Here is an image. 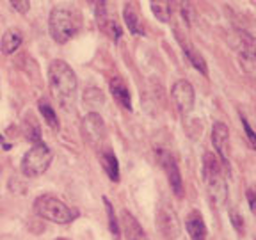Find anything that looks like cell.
Returning <instances> with one entry per match:
<instances>
[{
	"mask_svg": "<svg viewBox=\"0 0 256 240\" xmlns=\"http://www.w3.org/2000/svg\"><path fill=\"white\" fill-rule=\"evenodd\" d=\"M48 80H50L52 94L57 98V102L64 108H70V105H73V96L76 91L75 72L64 60H52L48 68Z\"/></svg>",
	"mask_w": 256,
	"mask_h": 240,
	"instance_id": "cell-1",
	"label": "cell"
},
{
	"mask_svg": "<svg viewBox=\"0 0 256 240\" xmlns=\"http://www.w3.org/2000/svg\"><path fill=\"white\" fill-rule=\"evenodd\" d=\"M203 178L210 196L216 203H222L228 196V185L224 180V166L214 153L203 155Z\"/></svg>",
	"mask_w": 256,
	"mask_h": 240,
	"instance_id": "cell-2",
	"label": "cell"
},
{
	"mask_svg": "<svg viewBox=\"0 0 256 240\" xmlns=\"http://www.w3.org/2000/svg\"><path fill=\"white\" fill-rule=\"evenodd\" d=\"M80 28V18L75 11L64 8H56L50 12L48 18V30L54 41L64 44L70 41Z\"/></svg>",
	"mask_w": 256,
	"mask_h": 240,
	"instance_id": "cell-3",
	"label": "cell"
},
{
	"mask_svg": "<svg viewBox=\"0 0 256 240\" xmlns=\"http://www.w3.org/2000/svg\"><path fill=\"white\" fill-rule=\"evenodd\" d=\"M34 210L40 217L57 224H68L76 217V212L54 196H40L34 201Z\"/></svg>",
	"mask_w": 256,
	"mask_h": 240,
	"instance_id": "cell-4",
	"label": "cell"
},
{
	"mask_svg": "<svg viewBox=\"0 0 256 240\" xmlns=\"http://www.w3.org/2000/svg\"><path fill=\"white\" fill-rule=\"evenodd\" d=\"M54 153L50 152L46 144L40 142L34 144L30 150L24 155L22 158V172H24L27 178H36L41 176L52 164Z\"/></svg>",
	"mask_w": 256,
	"mask_h": 240,
	"instance_id": "cell-5",
	"label": "cell"
},
{
	"mask_svg": "<svg viewBox=\"0 0 256 240\" xmlns=\"http://www.w3.org/2000/svg\"><path fill=\"white\" fill-rule=\"evenodd\" d=\"M156 224L160 233L168 240H176L180 236V220L176 216L174 208L169 203H162L156 210Z\"/></svg>",
	"mask_w": 256,
	"mask_h": 240,
	"instance_id": "cell-6",
	"label": "cell"
},
{
	"mask_svg": "<svg viewBox=\"0 0 256 240\" xmlns=\"http://www.w3.org/2000/svg\"><path fill=\"white\" fill-rule=\"evenodd\" d=\"M82 134L91 146H100L104 142L105 137H107V128H105V123L100 114L89 112L88 116L82 120Z\"/></svg>",
	"mask_w": 256,
	"mask_h": 240,
	"instance_id": "cell-7",
	"label": "cell"
},
{
	"mask_svg": "<svg viewBox=\"0 0 256 240\" xmlns=\"http://www.w3.org/2000/svg\"><path fill=\"white\" fill-rule=\"evenodd\" d=\"M158 162H160V166L164 168L166 174H168V180H169V185H171L172 192H174L178 198H182L184 196V180H182L180 168L176 164L174 155L169 152H160Z\"/></svg>",
	"mask_w": 256,
	"mask_h": 240,
	"instance_id": "cell-8",
	"label": "cell"
},
{
	"mask_svg": "<svg viewBox=\"0 0 256 240\" xmlns=\"http://www.w3.org/2000/svg\"><path fill=\"white\" fill-rule=\"evenodd\" d=\"M212 144L217 152V156H219L220 164H222L224 168H228V164H230V130L222 121L214 123Z\"/></svg>",
	"mask_w": 256,
	"mask_h": 240,
	"instance_id": "cell-9",
	"label": "cell"
},
{
	"mask_svg": "<svg viewBox=\"0 0 256 240\" xmlns=\"http://www.w3.org/2000/svg\"><path fill=\"white\" fill-rule=\"evenodd\" d=\"M171 96H172V100H174L176 107H178V110H180L184 116H187L188 112L192 110V107H194V88L190 86V82H187V80H178V82L172 86Z\"/></svg>",
	"mask_w": 256,
	"mask_h": 240,
	"instance_id": "cell-10",
	"label": "cell"
},
{
	"mask_svg": "<svg viewBox=\"0 0 256 240\" xmlns=\"http://www.w3.org/2000/svg\"><path fill=\"white\" fill-rule=\"evenodd\" d=\"M98 6V11H96V18H98V27L102 28V32L104 34H107L110 40L118 41L121 38V34H123V30H121V27L118 25L116 18H112L110 14H108L107 11H105V2H100Z\"/></svg>",
	"mask_w": 256,
	"mask_h": 240,
	"instance_id": "cell-11",
	"label": "cell"
},
{
	"mask_svg": "<svg viewBox=\"0 0 256 240\" xmlns=\"http://www.w3.org/2000/svg\"><path fill=\"white\" fill-rule=\"evenodd\" d=\"M233 48L246 59H256V40L244 30H236L233 36Z\"/></svg>",
	"mask_w": 256,
	"mask_h": 240,
	"instance_id": "cell-12",
	"label": "cell"
},
{
	"mask_svg": "<svg viewBox=\"0 0 256 240\" xmlns=\"http://www.w3.org/2000/svg\"><path fill=\"white\" fill-rule=\"evenodd\" d=\"M185 228L192 240H206V226H204L203 216L198 210H192L185 220Z\"/></svg>",
	"mask_w": 256,
	"mask_h": 240,
	"instance_id": "cell-13",
	"label": "cell"
},
{
	"mask_svg": "<svg viewBox=\"0 0 256 240\" xmlns=\"http://www.w3.org/2000/svg\"><path fill=\"white\" fill-rule=\"evenodd\" d=\"M121 226H123V232L126 240H146V233L140 228V224L137 222V219L128 214L126 210L121 212Z\"/></svg>",
	"mask_w": 256,
	"mask_h": 240,
	"instance_id": "cell-14",
	"label": "cell"
},
{
	"mask_svg": "<svg viewBox=\"0 0 256 240\" xmlns=\"http://www.w3.org/2000/svg\"><path fill=\"white\" fill-rule=\"evenodd\" d=\"M176 38H178V43L182 44V48H184L185 56H187V59L192 62V66L196 70H200L203 75H208V68H206V60L203 59V56H201L200 52H198L196 48L192 46L190 43H188L187 40H185L184 36H182L180 32H176Z\"/></svg>",
	"mask_w": 256,
	"mask_h": 240,
	"instance_id": "cell-15",
	"label": "cell"
},
{
	"mask_svg": "<svg viewBox=\"0 0 256 240\" xmlns=\"http://www.w3.org/2000/svg\"><path fill=\"white\" fill-rule=\"evenodd\" d=\"M108 86H110V92L114 94L118 104H120L121 107L126 108V110H132V98H130V91H128L124 80L120 78V76H116V78L110 80V84Z\"/></svg>",
	"mask_w": 256,
	"mask_h": 240,
	"instance_id": "cell-16",
	"label": "cell"
},
{
	"mask_svg": "<svg viewBox=\"0 0 256 240\" xmlns=\"http://www.w3.org/2000/svg\"><path fill=\"white\" fill-rule=\"evenodd\" d=\"M98 158H100L102 168L107 172L108 178H110L112 182H120V164H118L116 155H114L110 150H105V152H100Z\"/></svg>",
	"mask_w": 256,
	"mask_h": 240,
	"instance_id": "cell-17",
	"label": "cell"
},
{
	"mask_svg": "<svg viewBox=\"0 0 256 240\" xmlns=\"http://www.w3.org/2000/svg\"><path fill=\"white\" fill-rule=\"evenodd\" d=\"M22 32L18 30V28H9V30H6V34L2 36V43H0V50H2V54H6V56H9V54L16 52L18 50V46L22 44Z\"/></svg>",
	"mask_w": 256,
	"mask_h": 240,
	"instance_id": "cell-18",
	"label": "cell"
},
{
	"mask_svg": "<svg viewBox=\"0 0 256 240\" xmlns=\"http://www.w3.org/2000/svg\"><path fill=\"white\" fill-rule=\"evenodd\" d=\"M124 22H126L128 25V30L132 32V34H137V36H140V34H144V25L142 22H140L139 14H137L136 11H134L130 6H124Z\"/></svg>",
	"mask_w": 256,
	"mask_h": 240,
	"instance_id": "cell-19",
	"label": "cell"
},
{
	"mask_svg": "<svg viewBox=\"0 0 256 240\" xmlns=\"http://www.w3.org/2000/svg\"><path fill=\"white\" fill-rule=\"evenodd\" d=\"M27 120L30 121V124L27 121H24V130H25V137L28 140H32L34 144H40V139H41V130H40V123L38 120L32 114H28Z\"/></svg>",
	"mask_w": 256,
	"mask_h": 240,
	"instance_id": "cell-20",
	"label": "cell"
},
{
	"mask_svg": "<svg viewBox=\"0 0 256 240\" xmlns=\"http://www.w3.org/2000/svg\"><path fill=\"white\" fill-rule=\"evenodd\" d=\"M104 203L107 206V216H108V228H110V233L114 235V240H120L121 238V232H120V224H118V219L114 216V208H112L110 201L107 198H104Z\"/></svg>",
	"mask_w": 256,
	"mask_h": 240,
	"instance_id": "cell-21",
	"label": "cell"
},
{
	"mask_svg": "<svg viewBox=\"0 0 256 240\" xmlns=\"http://www.w3.org/2000/svg\"><path fill=\"white\" fill-rule=\"evenodd\" d=\"M152 9L153 14L160 22H169V18H171V4L169 2H152Z\"/></svg>",
	"mask_w": 256,
	"mask_h": 240,
	"instance_id": "cell-22",
	"label": "cell"
},
{
	"mask_svg": "<svg viewBox=\"0 0 256 240\" xmlns=\"http://www.w3.org/2000/svg\"><path fill=\"white\" fill-rule=\"evenodd\" d=\"M40 110H41V114H43L44 121L50 124V128H59V120H57L56 112H54V108L50 107L46 102H40Z\"/></svg>",
	"mask_w": 256,
	"mask_h": 240,
	"instance_id": "cell-23",
	"label": "cell"
},
{
	"mask_svg": "<svg viewBox=\"0 0 256 240\" xmlns=\"http://www.w3.org/2000/svg\"><path fill=\"white\" fill-rule=\"evenodd\" d=\"M84 102L94 110L98 105L104 104V94H102V91H98V89H88V91L84 92Z\"/></svg>",
	"mask_w": 256,
	"mask_h": 240,
	"instance_id": "cell-24",
	"label": "cell"
},
{
	"mask_svg": "<svg viewBox=\"0 0 256 240\" xmlns=\"http://www.w3.org/2000/svg\"><path fill=\"white\" fill-rule=\"evenodd\" d=\"M230 217H232V222H233V226H235L236 232L244 233V219H242V216L236 212L235 208H232V210H230Z\"/></svg>",
	"mask_w": 256,
	"mask_h": 240,
	"instance_id": "cell-25",
	"label": "cell"
},
{
	"mask_svg": "<svg viewBox=\"0 0 256 240\" xmlns=\"http://www.w3.org/2000/svg\"><path fill=\"white\" fill-rule=\"evenodd\" d=\"M240 120H242V124H244V130H246V134H248V140H249V144H251V148H254L256 150V134L252 132V128L249 126V123H248V120H246L242 114H240Z\"/></svg>",
	"mask_w": 256,
	"mask_h": 240,
	"instance_id": "cell-26",
	"label": "cell"
},
{
	"mask_svg": "<svg viewBox=\"0 0 256 240\" xmlns=\"http://www.w3.org/2000/svg\"><path fill=\"white\" fill-rule=\"evenodd\" d=\"M246 196H248V203L251 206V210L256 214V185H251L246 192Z\"/></svg>",
	"mask_w": 256,
	"mask_h": 240,
	"instance_id": "cell-27",
	"label": "cell"
},
{
	"mask_svg": "<svg viewBox=\"0 0 256 240\" xmlns=\"http://www.w3.org/2000/svg\"><path fill=\"white\" fill-rule=\"evenodd\" d=\"M11 8L16 9L18 12H27L30 9V2H27V0H14V2H11Z\"/></svg>",
	"mask_w": 256,
	"mask_h": 240,
	"instance_id": "cell-28",
	"label": "cell"
},
{
	"mask_svg": "<svg viewBox=\"0 0 256 240\" xmlns=\"http://www.w3.org/2000/svg\"><path fill=\"white\" fill-rule=\"evenodd\" d=\"M54 240H68V238H64V236H59V238H54Z\"/></svg>",
	"mask_w": 256,
	"mask_h": 240,
	"instance_id": "cell-29",
	"label": "cell"
},
{
	"mask_svg": "<svg viewBox=\"0 0 256 240\" xmlns=\"http://www.w3.org/2000/svg\"><path fill=\"white\" fill-rule=\"evenodd\" d=\"M2 139H4V137H2V136H0V140H2Z\"/></svg>",
	"mask_w": 256,
	"mask_h": 240,
	"instance_id": "cell-30",
	"label": "cell"
}]
</instances>
